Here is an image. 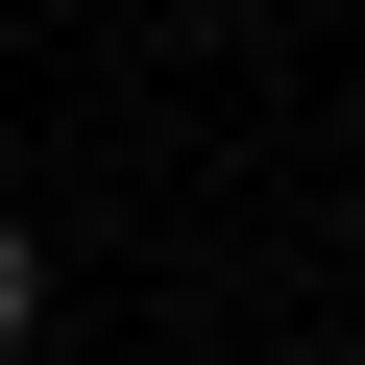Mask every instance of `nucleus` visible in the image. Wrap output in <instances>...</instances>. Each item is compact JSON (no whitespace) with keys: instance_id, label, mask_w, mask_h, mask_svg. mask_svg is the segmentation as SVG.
Masks as SVG:
<instances>
[{"instance_id":"1","label":"nucleus","mask_w":365,"mask_h":365,"mask_svg":"<svg viewBox=\"0 0 365 365\" xmlns=\"http://www.w3.org/2000/svg\"><path fill=\"white\" fill-rule=\"evenodd\" d=\"M25 341H49V244L0 220V365H25Z\"/></svg>"}]
</instances>
